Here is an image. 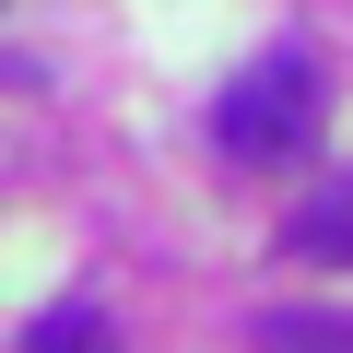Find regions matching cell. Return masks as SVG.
Returning a JSON list of instances; mask_svg holds the SVG:
<instances>
[{"label":"cell","instance_id":"obj_1","mask_svg":"<svg viewBox=\"0 0 353 353\" xmlns=\"http://www.w3.org/2000/svg\"><path fill=\"white\" fill-rule=\"evenodd\" d=\"M212 141H224L236 165H283V153H306V141H318V71H306L294 48L259 59V71H236L224 106H212Z\"/></svg>","mask_w":353,"mask_h":353},{"label":"cell","instance_id":"obj_2","mask_svg":"<svg viewBox=\"0 0 353 353\" xmlns=\"http://www.w3.org/2000/svg\"><path fill=\"white\" fill-rule=\"evenodd\" d=\"M283 248H294V259H318V271H353V176H330V189L283 224Z\"/></svg>","mask_w":353,"mask_h":353},{"label":"cell","instance_id":"obj_3","mask_svg":"<svg viewBox=\"0 0 353 353\" xmlns=\"http://www.w3.org/2000/svg\"><path fill=\"white\" fill-rule=\"evenodd\" d=\"M259 353H353V318L341 306H271L259 318Z\"/></svg>","mask_w":353,"mask_h":353},{"label":"cell","instance_id":"obj_4","mask_svg":"<svg viewBox=\"0 0 353 353\" xmlns=\"http://www.w3.org/2000/svg\"><path fill=\"white\" fill-rule=\"evenodd\" d=\"M24 353H118V330H106L94 306H48V318L24 330Z\"/></svg>","mask_w":353,"mask_h":353}]
</instances>
